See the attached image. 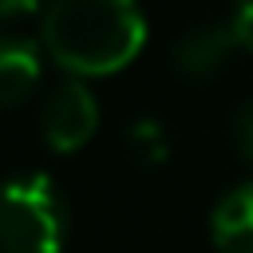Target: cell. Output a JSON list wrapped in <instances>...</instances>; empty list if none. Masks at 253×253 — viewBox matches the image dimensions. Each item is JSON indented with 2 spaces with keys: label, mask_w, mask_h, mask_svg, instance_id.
Masks as SVG:
<instances>
[{
  "label": "cell",
  "mask_w": 253,
  "mask_h": 253,
  "mask_svg": "<svg viewBox=\"0 0 253 253\" xmlns=\"http://www.w3.org/2000/svg\"><path fill=\"white\" fill-rule=\"evenodd\" d=\"M99 130V99L83 79H63L40 107V134L55 154L83 150Z\"/></svg>",
  "instance_id": "obj_3"
},
{
  "label": "cell",
  "mask_w": 253,
  "mask_h": 253,
  "mask_svg": "<svg viewBox=\"0 0 253 253\" xmlns=\"http://www.w3.org/2000/svg\"><path fill=\"white\" fill-rule=\"evenodd\" d=\"M233 51H241V43L229 24H202L174 43V67L190 79H210L233 59Z\"/></svg>",
  "instance_id": "obj_4"
},
{
  "label": "cell",
  "mask_w": 253,
  "mask_h": 253,
  "mask_svg": "<svg viewBox=\"0 0 253 253\" xmlns=\"http://www.w3.org/2000/svg\"><path fill=\"white\" fill-rule=\"evenodd\" d=\"M67 241V198L43 170L0 182V253H59Z\"/></svg>",
  "instance_id": "obj_2"
},
{
  "label": "cell",
  "mask_w": 253,
  "mask_h": 253,
  "mask_svg": "<svg viewBox=\"0 0 253 253\" xmlns=\"http://www.w3.org/2000/svg\"><path fill=\"white\" fill-rule=\"evenodd\" d=\"M233 142H237V154L253 166V99L241 103L233 115Z\"/></svg>",
  "instance_id": "obj_8"
},
{
  "label": "cell",
  "mask_w": 253,
  "mask_h": 253,
  "mask_svg": "<svg viewBox=\"0 0 253 253\" xmlns=\"http://www.w3.org/2000/svg\"><path fill=\"white\" fill-rule=\"evenodd\" d=\"M229 28L241 43V51H253V0H233V16Z\"/></svg>",
  "instance_id": "obj_9"
},
{
  "label": "cell",
  "mask_w": 253,
  "mask_h": 253,
  "mask_svg": "<svg viewBox=\"0 0 253 253\" xmlns=\"http://www.w3.org/2000/svg\"><path fill=\"white\" fill-rule=\"evenodd\" d=\"M210 241L217 253H253V178L233 186L213 206Z\"/></svg>",
  "instance_id": "obj_6"
},
{
  "label": "cell",
  "mask_w": 253,
  "mask_h": 253,
  "mask_svg": "<svg viewBox=\"0 0 253 253\" xmlns=\"http://www.w3.org/2000/svg\"><path fill=\"white\" fill-rule=\"evenodd\" d=\"M40 43L71 79H103L138 59L146 16L138 0H47Z\"/></svg>",
  "instance_id": "obj_1"
},
{
  "label": "cell",
  "mask_w": 253,
  "mask_h": 253,
  "mask_svg": "<svg viewBox=\"0 0 253 253\" xmlns=\"http://www.w3.org/2000/svg\"><path fill=\"white\" fill-rule=\"evenodd\" d=\"M43 79V43L0 32V107H20Z\"/></svg>",
  "instance_id": "obj_5"
},
{
  "label": "cell",
  "mask_w": 253,
  "mask_h": 253,
  "mask_svg": "<svg viewBox=\"0 0 253 253\" xmlns=\"http://www.w3.org/2000/svg\"><path fill=\"white\" fill-rule=\"evenodd\" d=\"M130 146H134L138 158H146V162H162V158L170 154L166 130H162V123H154V119H138V123L130 126Z\"/></svg>",
  "instance_id": "obj_7"
},
{
  "label": "cell",
  "mask_w": 253,
  "mask_h": 253,
  "mask_svg": "<svg viewBox=\"0 0 253 253\" xmlns=\"http://www.w3.org/2000/svg\"><path fill=\"white\" fill-rule=\"evenodd\" d=\"M43 0H0V20H20V16H32L40 12Z\"/></svg>",
  "instance_id": "obj_10"
}]
</instances>
